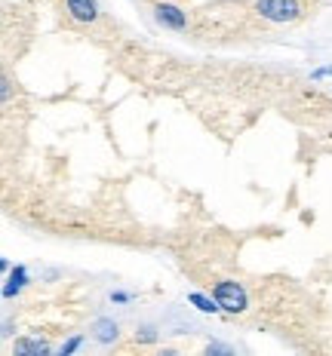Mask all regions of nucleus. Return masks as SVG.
Returning <instances> with one entry per match:
<instances>
[{
	"instance_id": "f257e3e1",
	"label": "nucleus",
	"mask_w": 332,
	"mask_h": 356,
	"mask_svg": "<svg viewBox=\"0 0 332 356\" xmlns=\"http://www.w3.org/2000/svg\"><path fill=\"white\" fill-rule=\"evenodd\" d=\"M255 13L264 22L286 25V22H299L301 19V3L299 0H255Z\"/></svg>"
},
{
	"instance_id": "f03ea898",
	"label": "nucleus",
	"mask_w": 332,
	"mask_h": 356,
	"mask_svg": "<svg viewBox=\"0 0 332 356\" xmlns=\"http://www.w3.org/2000/svg\"><path fill=\"white\" fill-rule=\"evenodd\" d=\"M212 295H216V301L221 304L225 314H243V310H246V292H243V286L234 283V280H221V283H216Z\"/></svg>"
},
{
	"instance_id": "7ed1b4c3",
	"label": "nucleus",
	"mask_w": 332,
	"mask_h": 356,
	"mask_svg": "<svg viewBox=\"0 0 332 356\" xmlns=\"http://www.w3.org/2000/svg\"><path fill=\"white\" fill-rule=\"evenodd\" d=\"M154 19L164 28H169V31H184L188 28V13L179 10L175 3H157L154 6Z\"/></svg>"
},
{
	"instance_id": "20e7f679",
	"label": "nucleus",
	"mask_w": 332,
	"mask_h": 356,
	"mask_svg": "<svg viewBox=\"0 0 332 356\" xmlns=\"http://www.w3.org/2000/svg\"><path fill=\"white\" fill-rule=\"evenodd\" d=\"M65 6H68V16L74 22H80V25H93V22L99 19L95 0H65Z\"/></svg>"
},
{
	"instance_id": "39448f33",
	"label": "nucleus",
	"mask_w": 332,
	"mask_h": 356,
	"mask_svg": "<svg viewBox=\"0 0 332 356\" xmlns=\"http://www.w3.org/2000/svg\"><path fill=\"white\" fill-rule=\"evenodd\" d=\"M49 353V344L40 338H19L13 344V356H47Z\"/></svg>"
},
{
	"instance_id": "423d86ee",
	"label": "nucleus",
	"mask_w": 332,
	"mask_h": 356,
	"mask_svg": "<svg viewBox=\"0 0 332 356\" xmlns=\"http://www.w3.org/2000/svg\"><path fill=\"white\" fill-rule=\"evenodd\" d=\"M25 286H28V267H25V264H16V267L10 270V277H6L3 298H13V295H19Z\"/></svg>"
},
{
	"instance_id": "0eeeda50",
	"label": "nucleus",
	"mask_w": 332,
	"mask_h": 356,
	"mask_svg": "<svg viewBox=\"0 0 332 356\" xmlns=\"http://www.w3.org/2000/svg\"><path fill=\"white\" fill-rule=\"evenodd\" d=\"M93 338L99 341V344H114V341H117V323H114V320H108V316L95 320V325H93Z\"/></svg>"
},
{
	"instance_id": "6e6552de",
	"label": "nucleus",
	"mask_w": 332,
	"mask_h": 356,
	"mask_svg": "<svg viewBox=\"0 0 332 356\" xmlns=\"http://www.w3.org/2000/svg\"><path fill=\"white\" fill-rule=\"evenodd\" d=\"M188 304H194L200 314H219V310H221V304L216 301V295L210 298V295H203V292H191L188 295Z\"/></svg>"
},
{
	"instance_id": "1a4fd4ad",
	"label": "nucleus",
	"mask_w": 332,
	"mask_h": 356,
	"mask_svg": "<svg viewBox=\"0 0 332 356\" xmlns=\"http://www.w3.org/2000/svg\"><path fill=\"white\" fill-rule=\"evenodd\" d=\"M80 344H84V338H80V335H74V338H68V341H65V344H62V350H58V353H62V356H71V353L77 350Z\"/></svg>"
},
{
	"instance_id": "9d476101",
	"label": "nucleus",
	"mask_w": 332,
	"mask_h": 356,
	"mask_svg": "<svg viewBox=\"0 0 332 356\" xmlns=\"http://www.w3.org/2000/svg\"><path fill=\"white\" fill-rule=\"evenodd\" d=\"M151 341H157V332H154V329L136 332V344H151Z\"/></svg>"
},
{
	"instance_id": "9b49d317",
	"label": "nucleus",
	"mask_w": 332,
	"mask_h": 356,
	"mask_svg": "<svg viewBox=\"0 0 332 356\" xmlns=\"http://www.w3.org/2000/svg\"><path fill=\"white\" fill-rule=\"evenodd\" d=\"M111 301H114V304H127V301H132V295L129 292H111Z\"/></svg>"
},
{
	"instance_id": "f8f14e48",
	"label": "nucleus",
	"mask_w": 332,
	"mask_h": 356,
	"mask_svg": "<svg viewBox=\"0 0 332 356\" xmlns=\"http://www.w3.org/2000/svg\"><path fill=\"white\" fill-rule=\"evenodd\" d=\"M10 95H13V80L10 74H3V102H10Z\"/></svg>"
},
{
	"instance_id": "ddd939ff",
	"label": "nucleus",
	"mask_w": 332,
	"mask_h": 356,
	"mask_svg": "<svg viewBox=\"0 0 332 356\" xmlns=\"http://www.w3.org/2000/svg\"><path fill=\"white\" fill-rule=\"evenodd\" d=\"M206 353H228V347H221V344H210V347H206Z\"/></svg>"
}]
</instances>
